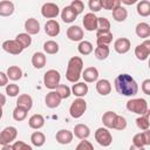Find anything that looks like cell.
<instances>
[{
    "label": "cell",
    "instance_id": "1",
    "mask_svg": "<svg viewBox=\"0 0 150 150\" xmlns=\"http://www.w3.org/2000/svg\"><path fill=\"white\" fill-rule=\"evenodd\" d=\"M115 89L120 95L135 96L138 91L137 82L129 74H120L115 79Z\"/></svg>",
    "mask_w": 150,
    "mask_h": 150
},
{
    "label": "cell",
    "instance_id": "2",
    "mask_svg": "<svg viewBox=\"0 0 150 150\" xmlns=\"http://www.w3.org/2000/svg\"><path fill=\"white\" fill-rule=\"evenodd\" d=\"M83 68V60L80 56H73L68 61L67 71H66V79L69 82L76 83L81 77V71Z\"/></svg>",
    "mask_w": 150,
    "mask_h": 150
},
{
    "label": "cell",
    "instance_id": "3",
    "mask_svg": "<svg viewBox=\"0 0 150 150\" xmlns=\"http://www.w3.org/2000/svg\"><path fill=\"white\" fill-rule=\"evenodd\" d=\"M127 109L137 115H145L149 112L148 102L144 98H131L127 102Z\"/></svg>",
    "mask_w": 150,
    "mask_h": 150
},
{
    "label": "cell",
    "instance_id": "4",
    "mask_svg": "<svg viewBox=\"0 0 150 150\" xmlns=\"http://www.w3.org/2000/svg\"><path fill=\"white\" fill-rule=\"evenodd\" d=\"M60 80H61V75L55 69H49L43 75V84L46 88L50 90H54L60 84Z\"/></svg>",
    "mask_w": 150,
    "mask_h": 150
},
{
    "label": "cell",
    "instance_id": "5",
    "mask_svg": "<svg viewBox=\"0 0 150 150\" xmlns=\"http://www.w3.org/2000/svg\"><path fill=\"white\" fill-rule=\"evenodd\" d=\"M87 110V102L83 98H76L71 102L69 108V114L73 118H80Z\"/></svg>",
    "mask_w": 150,
    "mask_h": 150
},
{
    "label": "cell",
    "instance_id": "6",
    "mask_svg": "<svg viewBox=\"0 0 150 150\" xmlns=\"http://www.w3.org/2000/svg\"><path fill=\"white\" fill-rule=\"evenodd\" d=\"M95 139L102 146H109L112 142V136L107 128H98L95 131Z\"/></svg>",
    "mask_w": 150,
    "mask_h": 150
},
{
    "label": "cell",
    "instance_id": "7",
    "mask_svg": "<svg viewBox=\"0 0 150 150\" xmlns=\"http://www.w3.org/2000/svg\"><path fill=\"white\" fill-rule=\"evenodd\" d=\"M16 135H18V130L15 127H6L4 130L0 131V144L8 145L16 138Z\"/></svg>",
    "mask_w": 150,
    "mask_h": 150
},
{
    "label": "cell",
    "instance_id": "8",
    "mask_svg": "<svg viewBox=\"0 0 150 150\" xmlns=\"http://www.w3.org/2000/svg\"><path fill=\"white\" fill-rule=\"evenodd\" d=\"M60 13V8L54 2H46L43 4V6L41 7V14L42 16L53 20L54 18H56Z\"/></svg>",
    "mask_w": 150,
    "mask_h": 150
},
{
    "label": "cell",
    "instance_id": "9",
    "mask_svg": "<svg viewBox=\"0 0 150 150\" xmlns=\"http://www.w3.org/2000/svg\"><path fill=\"white\" fill-rule=\"evenodd\" d=\"M2 49L9 54H13V55H19L22 53L23 50V47L16 41V40H6L4 41L2 43Z\"/></svg>",
    "mask_w": 150,
    "mask_h": 150
},
{
    "label": "cell",
    "instance_id": "10",
    "mask_svg": "<svg viewBox=\"0 0 150 150\" xmlns=\"http://www.w3.org/2000/svg\"><path fill=\"white\" fill-rule=\"evenodd\" d=\"M132 145H136L139 148H144L146 145H150V131L145 130V131L136 134L132 137Z\"/></svg>",
    "mask_w": 150,
    "mask_h": 150
},
{
    "label": "cell",
    "instance_id": "11",
    "mask_svg": "<svg viewBox=\"0 0 150 150\" xmlns=\"http://www.w3.org/2000/svg\"><path fill=\"white\" fill-rule=\"evenodd\" d=\"M149 54H150V41L149 40H145L143 43L136 46V48H135V56L138 60H141V61L146 60Z\"/></svg>",
    "mask_w": 150,
    "mask_h": 150
},
{
    "label": "cell",
    "instance_id": "12",
    "mask_svg": "<svg viewBox=\"0 0 150 150\" xmlns=\"http://www.w3.org/2000/svg\"><path fill=\"white\" fill-rule=\"evenodd\" d=\"M82 23H83L84 29L88 30V32L97 30V16L94 13H91V12L84 14L83 20H82Z\"/></svg>",
    "mask_w": 150,
    "mask_h": 150
},
{
    "label": "cell",
    "instance_id": "13",
    "mask_svg": "<svg viewBox=\"0 0 150 150\" xmlns=\"http://www.w3.org/2000/svg\"><path fill=\"white\" fill-rule=\"evenodd\" d=\"M130 40L127 38H120L114 42V49L118 53V54H125L130 50Z\"/></svg>",
    "mask_w": 150,
    "mask_h": 150
},
{
    "label": "cell",
    "instance_id": "14",
    "mask_svg": "<svg viewBox=\"0 0 150 150\" xmlns=\"http://www.w3.org/2000/svg\"><path fill=\"white\" fill-rule=\"evenodd\" d=\"M60 30H61V27H60V23L56 21V20H48L46 23H45V32L47 35L54 38V36H57L60 34Z\"/></svg>",
    "mask_w": 150,
    "mask_h": 150
},
{
    "label": "cell",
    "instance_id": "15",
    "mask_svg": "<svg viewBox=\"0 0 150 150\" xmlns=\"http://www.w3.org/2000/svg\"><path fill=\"white\" fill-rule=\"evenodd\" d=\"M67 38L70 41H82L83 39V29L79 26H70L67 29Z\"/></svg>",
    "mask_w": 150,
    "mask_h": 150
},
{
    "label": "cell",
    "instance_id": "16",
    "mask_svg": "<svg viewBox=\"0 0 150 150\" xmlns=\"http://www.w3.org/2000/svg\"><path fill=\"white\" fill-rule=\"evenodd\" d=\"M45 102H46V105H47L48 108L54 109V108H57V107L60 105V103H61V97L59 96V94H57L55 90H52V91H49V93L47 94Z\"/></svg>",
    "mask_w": 150,
    "mask_h": 150
},
{
    "label": "cell",
    "instance_id": "17",
    "mask_svg": "<svg viewBox=\"0 0 150 150\" xmlns=\"http://www.w3.org/2000/svg\"><path fill=\"white\" fill-rule=\"evenodd\" d=\"M25 29L27 32V34L29 35H35L40 32V23L36 19L34 18H29L25 21Z\"/></svg>",
    "mask_w": 150,
    "mask_h": 150
},
{
    "label": "cell",
    "instance_id": "18",
    "mask_svg": "<svg viewBox=\"0 0 150 150\" xmlns=\"http://www.w3.org/2000/svg\"><path fill=\"white\" fill-rule=\"evenodd\" d=\"M112 41V33L110 30H96V42L97 45L108 46Z\"/></svg>",
    "mask_w": 150,
    "mask_h": 150
},
{
    "label": "cell",
    "instance_id": "19",
    "mask_svg": "<svg viewBox=\"0 0 150 150\" xmlns=\"http://www.w3.org/2000/svg\"><path fill=\"white\" fill-rule=\"evenodd\" d=\"M73 135H75V137L80 138V139H87L90 135V129L88 128V125L79 123L74 127V131Z\"/></svg>",
    "mask_w": 150,
    "mask_h": 150
},
{
    "label": "cell",
    "instance_id": "20",
    "mask_svg": "<svg viewBox=\"0 0 150 150\" xmlns=\"http://www.w3.org/2000/svg\"><path fill=\"white\" fill-rule=\"evenodd\" d=\"M77 18V14L75 13V11L70 7V6H64L62 12H61V19L63 22L66 23H71L73 21H75V19Z\"/></svg>",
    "mask_w": 150,
    "mask_h": 150
},
{
    "label": "cell",
    "instance_id": "21",
    "mask_svg": "<svg viewBox=\"0 0 150 150\" xmlns=\"http://www.w3.org/2000/svg\"><path fill=\"white\" fill-rule=\"evenodd\" d=\"M73 132L67 130V129H61L56 132V141L60 144H69L73 141Z\"/></svg>",
    "mask_w": 150,
    "mask_h": 150
},
{
    "label": "cell",
    "instance_id": "22",
    "mask_svg": "<svg viewBox=\"0 0 150 150\" xmlns=\"http://www.w3.org/2000/svg\"><path fill=\"white\" fill-rule=\"evenodd\" d=\"M82 77H83L84 82H88V83L95 82L98 79V70L95 67H88L83 70Z\"/></svg>",
    "mask_w": 150,
    "mask_h": 150
},
{
    "label": "cell",
    "instance_id": "23",
    "mask_svg": "<svg viewBox=\"0 0 150 150\" xmlns=\"http://www.w3.org/2000/svg\"><path fill=\"white\" fill-rule=\"evenodd\" d=\"M96 90H97V93H98L100 95L107 96V95H109L110 91H111V84H110V82H109L108 80H105V79L98 80V81L96 82Z\"/></svg>",
    "mask_w": 150,
    "mask_h": 150
},
{
    "label": "cell",
    "instance_id": "24",
    "mask_svg": "<svg viewBox=\"0 0 150 150\" xmlns=\"http://www.w3.org/2000/svg\"><path fill=\"white\" fill-rule=\"evenodd\" d=\"M46 62H47V59H46V55L41 52H36L33 54L32 56V64L34 68L36 69H41L46 66Z\"/></svg>",
    "mask_w": 150,
    "mask_h": 150
},
{
    "label": "cell",
    "instance_id": "25",
    "mask_svg": "<svg viewBox=\"0 0 150 150\" xmlns=\"http://www.w3.org/2000/svg\"><path fill=\"white\" fill-rule=\"evenodd\" d=\"M70 90L75 96L82 98L88 94V84H86L84 82H76L75 84H73Z\"/></svg>",
    "mask_w": 150,
    "mask_h": 150
},
{
    "label": "cell",
    "instance_id": "26",
    "mask_svg": "<svg viewBox=\"0 0 150 150\" xmlns=\"http://www.w3.org/2000/svg\"><path fill=\"white\" fill-rule=\"evenodd\" d=\"M28 125L32 128V129H41L43 125H45V117L40 114H34L29 117L28 120Z\"/></svg>",
    "mask_w": 150,
    "mask_h": 150
},
{
    "label": "cell",
    "instance_id": "27",
    "mask_svg": "<svg viewBox=\"0 0 150 150\" xmlns=\"http://www.w3.org/2000/svg\"><path fill=\"white\" fill-rule=\"evenodd\" d=\"M136 35L142 39H148L150 36V25L146 22H139L136 26Z\"/></svg>",
    "mask_w": 150,
    "mask_h": 150
},
{
    "label": "cell",
    "instance_id": "28",
    "mask_svg": "<svg viewBox=\"0 0 150 150\" xmlns=\"http://www.w3.org/2000/svg\"><path fill=\"white\" fill-rule=\"evenodd\" d=\"M16 105L21 107V108H25L26 110H30L32 107H33V98L28 94H22L18 97Z\"/></svg>",
    "mask_w": 150,
    "mask_h": 150
},
{
    "label": "cell",
    "instance_id": "29",
    "mask_svg": "<svg viewBox=\"0 0 150 150\" xmlns=\"http://www.w3.org/2000/svg\"><path fill=\"white\" fill-rule=\"evenodd\" d=\"M14 13V4L9 0L0 1V15L1 16H9Z\"/></svg>",
    "mask_w": 150,
    "mask_h": 150
},
{
    "label": "cell",
    "instance_id": "30",
    "mask_svg": "<svg viewBox=\"0 0 150 150\" xmlns=\"http://www.w3.org/2000/svg\"><path fill=\"white\" fill-rule=\"evenodd\" d=\"M116 117H117V114L114 112V111H107V112H104L103 116H102V122H103L104 127L107 129H114V124H115Z\"/></svg>",
    "mask_w": 150,
    "mask_h": 150
},
{
    "label": "cell",
    "instance_id": "31",
    "mask_svg": "<svg viewBox=\"0 0 150 150\" xmlns=\"http://www.w3.org/2000/svg\"><path fill=\"white\" fill-rule=\"evenodd\" d=\"M127 16H128V12L122 5H120V6H117L112 9V18H114L115 21L123 22L127 19Z\"/></svg>",
    "mask_w": 150,
    "mask_h": 150
},
{
    "label": "cell",
    "instance_id": "32",
    "mask_svg": "<svg viewBox=\"0 0 150 150\" xmlns=\"http://www.w3.org/2000/svg\"><path fill=\"white\" fill-rule=\"evenodd\" d=\"M94 53H95V57L97 60H105L109 56L110 49L105 45H97V47L95 48Z\"/></svg>",
    "mask_w": 150,
    "mask_h": 150
},
{
    "label": "cell",
    "instance_id": "33",
    "mask_svg": "<svg viewBox=\"0 0 150 150\" xmlns=\"http://www.w3.org/2000/svg\"><path fill=\"white\" fill-rule=\"evenodd\" d=\"M6 75H7V77H8L9 80H12V81H18V80H20L21 76H22V70H21V68L18 67V66H11V67H8V69H7Z\"/></svg>",
    "mask_w": 150,
    "mask_h": 150
},
{
    "label": "cell",
    "instance_id": "34",
    "mask_svg": "<svg viewBox=\"0 0 150 150\" xmlns=\"http://www.w3.org/2000/svg\"><path fill=\"white\" fill-rule=\"evenodd\" d=\"M30 142H32L33 145L40 148V146H42V145L45 144V142H46V136H45V134L41 132V131H34V132L32 134V136H30Z\"/></svg>",
    "mask_w": 150,
    "mask_h": 150
},
{
    "label": "cell",
    "instance_id": "35",
    "mask_svg": "<svg viewBox=\"0 0 150 150\" xmlns=\"http://www.w3.org/2000/svg\"><path fill=\"white\" fill-rule=\"evenodd\" d=\"M137 13L141 16H149L150 15V2L148 0H141L137 2Z\"/></svg>",
    "mask_w": 150,
    "mask_h": 150
},
{
    "label": "cell",
    "instance_id": "36",
    "mask_svg": "<svg viewBox=\"0 0 150 150\" xmlns=\"http://www.w3.org/2000/svg\"><path fill=\"white\" fill-rule=\"evenodd\" d=\"M136 125L139 130L142 131H145V130H149V127H150V122H149V112H146L145 115H142L141 117H137L136 118Z\"/></svg>",
    "mask_w": 150,
    "mask_h": 150
},
{
    "label": "cell",
    "instance_id": "37",
    "mask_svg": "<svg viewBox=\"0 0 150 150\" xmlns=\"http://www.w3.org/2000/svg\"><path fill=\"white\" fill-rule=\"evenodd\" d=\"M93 45H91V42H89V41H81L80 43H79V46H77V50H79V53L80 54H82V55H89L91 52H93Z\"/></svg>",
    "mask_w": 150,
    "mask_h": 150
},
{
    "label": "cell",
    "instance_id": "38",
    "mask_svg": "<svg viewBox=\"0 0 150 150\" xmlns=\"http://www.w3.org/2000/svg\"><path fill=\"white\" fill-rule=\"evenodd\" d=\"M15 40L23 47V49L27 48V47H29L30 43H32V38L27 33H20V34H18L16 38H15Z\"/></svg>",
    "mask_w": 150,
    "mask_h": 150
},
{
    "label": "cell",
    "instance_id": "39",
    "mask_svg": "<svg viewBox=\"0 0 150 150\" xmlns=\"http://www.w3.org/2000/svg\"><path fill=\"white\" fill-rule=\"evenodd\" d=\"M43 50L47 54H56L59 52V43L53 40H48L43 43Z\"/></svg>",
    "mask_w": 150,
    "mask_h": 150
},
{
    "label": "cell",
    "instance_id": "40",
    "mask_svg": "<svg viewBox=\"0 0 150 150\" xmlns=\"http://www.w3.org/2000/svg\"><path fill=\"white\" fill-rule=\"evenodd\" d=\"M27 112L28 110H26L25 108H21V107H15L14 110H13V118L18 122L20 121H23L26 117H27Z\"/></svg>",
    "mask_w": 150,
    "mask_h": 150
},
{
    "label": "cell",
    "instance_id": "41",
    "mask_svg": "<svg viewBox=\"0 0 150 150\" xmlns=\"http://www.w3.org/2000/svg\"><path fill=\"white\" fill-rule=\"evenodd\" d=\"M55 91L59 94V96L61 97V100L62 98H68L70 96V94H71L70 88L68 86H66V84H59L55 88Z\"/></svg>",
    "mask_w": 150,
    "mask_h": 150
},
{
    "label": "cell",
    "instance_id": "42",
    "mask_svg": "<svg viewBox=\"0 0 150 150\" xmlns=\"http://www.w3.org/2000/svg\"><path fill=\"white\" fill-rule=\"evenodd\" d=\"M97 30H110V21L104 18H97Z\"/></svg>",
    "mask_w": 150,
    "mask_h": 150
},
{
    "label": "cell",
    "instance_id": "43",
    "mask_svg": "<svg viewBox=\"0 0 150 150\" xmlns=\"http://www.w3.org/2000/svg\"><path fill=\"white\" fill-rule=\"evenodd\" d=\"M101 5L104 9L112 11L115 7L121 5V1L120 0H101Z\"/></svg>",
    "mask_w": 150,
    "mask_h": 150
},
{
    "label": "cell",
    "instance_id": "44",
    "mask_svg": "<svg viewBox=\"0 0 150 150\" xmlns=\"http://www.w3.org/2000/svg\"><path fill=\"white\" fill-rule=\"evenodd\" d=\"M19 91H20V88L15 83H9L6 86V94L11 97H15L16 95H19Z\"/></svg>",
    "mask_w": 150,
    "mask_h": 150
},
{
    "label": "cell",
    "instance_id": "45",
    "mask_svg": "<svg viewBox=\"0 0 150 150\" xmlns=\"http://www.w3.org/2000/svg\"><path fill=\"white\" fill-rule=\"evenodd\" d=\"M125 128H127V120L123 116L117 115L115 124H114V129L115 130H124Z\"/></svg>",
    "mask_w": 150,
    "mask_h": 150
},
{
    "label": "cell",
    "instance_id": "46",
    "mask_svg": "<svg viewBox=\"0 0 150 150\" xmlns=\"http://www.w3.org/2000/svg\"><path fill=\"white\" fill-rule=\"evenodd\" d=\"M69 6L75 11V13H76L77 15L81 14V13L83 12V9H84V5H83V2H82L81 0H73Z\"/></svg>",
    "mask_w": 150,
    "mask_h": 150
},
{
    "label": "cell",
    "instance_id": "47",
    "mask_svg": "<svg viewBox=\"0 0 150 150\" xmlns=\"http://www.w3.org/2000/svg\"><path fill=\"white\" fill-rule=\"evenodd\" d=\"M88 6H89V8H90L91 13H94V14H95L96 12H98V11H101V9H102L101 0H89Z\"/></svg>",
    "mask_w": 150,
    "mask_h": 150
},
{
    "label": "cell",
    "instance_id": "48",
    "mask_svg": "<svg viewBox=\"0 0 150 150\" xmlns=\"http://www.w3.org/2000/svg\"><path fill=\"white\" fill-rule=\"evenodd\" d=\"M13 150H33L30 145H28L27 143L22 142V141H16L14 142V144L12 145Z\"/></svg>",
    "mask_w": 150,
    "mask_h": 150
},
{
    "label": "cell",
    "instance_id": "49",
    "mask_svg": "<svg viewBox=\"0 0 150 150\" xmlns=\"http://www.w3.org/2000/svg\"><path fill=\"white\" fill-rule=\"evenodd\" d=\"M75 150H94V146H93V144H91L89 141L82 139V141L77 144V146H76Z\"/></svg>",
    "mask_w": 150,
    "mask_h": 150
},
{
    "label": "cell",
    "instance_id": "50",
    "mask_svg": "<svg viewBox=\"0 0 150 150\" xmlns=\"http://www.w3.org/2000/svg\"><path fill=\"white\" fill-rule=\"evenodd\" d=\"M142 91L145 95H150V80L149 79L143 81V83H142Z\"/></svg>",
    "mask_w": 150,
    "mask_h": 150
},
{
    "label": "cell",
    "instance_id": "51",
    "mask_svg": "<svg viewBox=\"0 0 150 150\" xmlns=\"http://www.w3.org/2000/svg\"><path fill=\"white\" fill-rule=\"evenodd\" d=\"M8 83V77L5 73L0 71V87H4V86H7Z\"/></svg>",
    "mask_w": 150,
    "mask_h": 150
},
{
    "label": "cell",
    "instance_id": "52",
    "mask_svg": "<svg viewBox=\"0 0 150 150\" xmlns=\"http://www.w3.org/2000/svg\"><path fill=\"white\" fill-rule=\"evenodd\" d=\"M5 103H6V97H5V95H4V94H1V93H0V107H2Z\"/></svg>",
    "mask_w": 150,
    "mask_h": 150
},
{
    "label": "cell",
    "instance_id": "53",
    "mask_svg": "<svg viewBox=\"0 0 150 150\" xmlns=\"http://www.w3.org/2000/svg\"><path fill=\"white\" fill-rule=\"evenodd\" d=\"M121 4H125V5H132L136 2V0H120Z\"/></svg>",
    "mask_w": 150,
    "mask_h": 150
},
{
    "label": "cell",
    "instance_id": "54",
    "mask_svg": "<svg viewBox=\"0 0 150 150\" xmlns=\"http://www.w3.org/2000/svg\"><path fill=\"white\" fill-rule=\"evenodd\" d=\"M129 150H145L144 148H139V146H136V145H131Z\"/></svg>",
    "mask_w": 150,
    "mask_h": 150
},
{
    "label": "cell",
    "instance_id": "55",
    "mask_svg": "<svg viewBox=\"0 0 150 150\" xmlns=\"http://www.w3.org/2000/svg\"><path fill=\"white\" fill-rule=\"evenodd\" d=\"M1 150H13V146H12V145H9V144H8V145H4Z\"/></svg>",
    "mask_w": 150,
    "mask_h": 150
},
{
    "label": "cell",
    "instance_id": "56",
    "mask_svg": "<svg viewBox=\"0 0 150 150\" xmlns=\"http://www.w3.org/2000/svg\"><path fill=\"white\" fill-rule=\"evenodd\" d=\"M2 107H0V120H1V117H2Z\"/></svg>",
    "mask_w": 150,
    "mask_h": 150
}]
</instances>
